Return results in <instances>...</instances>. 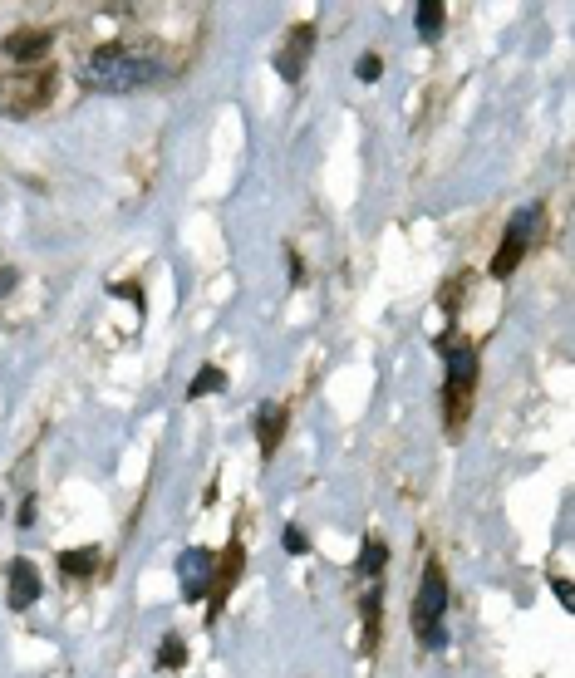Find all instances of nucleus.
<instances>
[{"mask_svg": "<svg viewBox=\"0 0 575 678\" xmlns=\"http://www.w3.org/2000/svg\"><path fill=\"white\" fill-rule=\"evenodd\" d=\"M158 79H168V64L153 55H138L128 45H104L84 64V84L99 89V94H133V89L158 84Z\"/></svg>", "mask_w": 575, "mask_h": 678, "instance_id": "obj_1", "label": "nucleus"}, {"mask_svg": "<svg viewBox=\"0 0 575 678\" xmlns=\"http://www.w3.org/2000/svg\"><path fill=\"white\" fill-rule=\"evenodd\" d=\"M448 575L443 565L428 561L423 565V580H418V595H413V634L423 649H443L448 644Z\"/></svg>", "mask_w": 575, "mask_h": 678, "instance_id": "obj_2", "label": "nucleus"}, {"mask_svg": "<svg viewBox=\"0 0 575 678\" xmlns=\"http://www.w3.org/2000/svg\"><path fill=\"white\" fill-rule=\"evenodd\" d=\"M55 99V69H5L0 74V113L5 118H30Z\"/></svg>", "mask_w": 575, "mask_h": 678, "instance_id": "obj_3", "label": "nucleus"}, {"mask_svg": "<svg viewBox=\"0 0 575 678\" xmlns=\"http://www.w3.org/2000/svg\"><path fill=\"white\" fill-rule=\"evenodd\" d=\"M443 354H448V384H443V403H448V433H458L467 423V398H472V384H477V349L467 339L443 335Z\"/></svg>", "mask_w": 575, "mask_h": 678, "instance_id": "obj_4", "label": "nucleus"}, {"mask_svg": "<svg viewBox=\"0 0 575 678\" xmlns=\"http://www.w3.org/2000/svg\"><path fill=\"white\" fill-rule=\"evenodd\" d=\"M546 231V207L541 202H526V207H517V217L507 222V236H502V246H497V256H492V276L502 281V276H512L521 266V256L531 251V241Z\"/></svg>", "mask_w": 575, "mask_h": 678, "instance_id": "obj_5", "label": "nucleus"}, {"mask_svg": "<svg viewBox=\"0 0 575 678\" xmlns=\"http://www.w3.org/2000/svg\"><path fill=\"white\" fill-rule=\"evenodd\" d=\"M50 40H55V35H50L45 25H20V30L5 35L0 50H5V59H15V69H35L40 59L50 55Z\"/></svg>", "mask_w": 575, "mask_h": 678, "instance_id": "obj_6", "label": "nucleus"}, {"mask_svg": "<svg viewBox=\"0 0 575 678\" xmlns=\"http://www.w3.org/2000/svg\"><path fill=\"white\" fill-rule=\"evenodd\" d=\"M310 45H315V25H290L286 50L276 55V69H281V79H286V84H300L305 59H310Z\"/></svg>", "mask_w": 575, "mask_h": 678, "instance_id": "obj_7", "label": "nucleus"}, {"mask_svg": "<svg viewBox=\"0 0 575 678\" xmlns=\"http://www.w3.org/2000/svg\"><path fill=\"white\" fill-rule=\"evenodd\" d=\"M212 565H217V561H212V556H207L202 546H192V551H187V556L177 561V580H182V595H187V600H202V595H207Z\"/></svg>", "mask_w": 575, "mask_h": 678, "instance_id": "obj_8", "label": "nucleus"}, {"mask_svg": "<svg viewBox=\"0 0 575 678\" xmlns=\"http://www.w3.org/2000/svg\"><path fill=\"white\" fill-rule=\"evenodd\" d=\"M236 575H241V541H231L227 556L212 565V610H207V620H217V610H222V600H227V590L236 585Z\"/></svg>", "mask_w": 575, "mask_h": 678, "instance_id": "obj_9", "label": "nucleus"}, {"mask_svg": "<svg viewBox=\"0 0 575 678\" xmlns=\"http://www.w3.org/2000/svg\"><path fill=\"white\" fill-rule=\"evenodd\" d=\"M35 600H40V570L30 561H10V605L30 610Z\"/></svg>", "mask_w": 575, "mask_h": 678, "instance_id": "obj_10", "label": "nucleus"}, {"mask_svg": "<svg viewBox=\"0 0 575 678\" xmlns=\"http://www.w3.org/2000/svg\"><path fill=\"white\" fill-rule=\"evenodd\" d=\"M286 423H290V413L281 408V403L261 408V418H256V443H261V452H266V457L281 448V438H286Z\"/></svg>", "mask_w": 575, "mask_h": 678, "instance_id": "obj_11", "label": "nucleus"}, {"mask_svg": "<svg viewBox=\"0 0 575 678\" xmlns=\"http://www.w3.org/2000/svg\"><path fill=\"white\" fill-rule=\"evenodd\" d=\"M59 570H64V580H89V575L99 570V546L64 551V556H59Z\"/></svg>", "mask_w": 575, "mask_h": 678, "instance_id": "obj_12", "label": "nucleus"}, {"mask_svg": "<svg viewBox=\"0 0 575 678\" xmlns=\"http://www.w3.org/2000/svg\"><path fill=\"white\" fill-rule=\"evenodd\" d=\"M413 25H418V35H423V40H438V35H443V25H448V5H443V0H423V5H418V15H413Z\"/></svg>", "mask_w": 575, "mask_h": 678, "instance_id": "obj_13", "label": "nucleus"}, {"mask_svg": "<svg viewBox=\"0 0 575 678\" xmlns=\"http://www.w3.org/2000/svg\"><path fill=\"white\" fill-rule=\"evenodd\" d=\"M384 561H389L384 541L369 536V541H364V556H359V575H364V580H379V575H384Z\"/></svg>", "mask_w": 575, "mask_h": 678, "instance_id": "obj_14", "label": "nucleus"}, {"mask_svg": "<svg viewBox=\"0 0 575 678\" xmlns=\"http://www.w3.org/2000/svg\"><path fill=\"white\" fill-rule=\"evenodd\" d=\"M217 389H227V374L217 369V364H207L197 379H192V389H187V403H197V398H207V394H217Z\"/></svg>", "mask_w": 575, "mask_h": 678, "instance_id": "obj_15", "label": "nucleus"}, {"mask_svg": "<svg viewBox=\"0 0 575 678\" xmlns=\"http://www.w3.org/2000/svg\"><path fill=\"white\" fill-rule=\"evenodd\" d=\"M182 664H187V644L177 634H168L163 649H158V669H182Z\"/></svg>", "mask_w": 575, "mask_h": 678, "instance_id": "obj_16", "label": "nucleus"}, {"mask_svg": "<svg viewBox=\"0 0 575 678\" xmlns=\"http://www.w3.org/2000/svg\"><path fill=\"white\" fill-rule=\"evenodd\" d=\"M379 69H384V64H379V55H364L359 64H354V74H359L364 84H374V79H379Z\"/></svg>", "mask_w": 575, "mask_h": 678, "instance_id": "obj_17", "label": "nucleus"}, {"mask_svg": "<svg viewBox=\"0 0 575 678\" xmlns=\"http://www.w3.org/2000/svg\"><path fill=\"white\" fill-rule=\"evenodd\" d=\"M15 285H20V271H15V266H0V300H5Z\"/></svg>", "mask_w": 575, "mask_h": 678, "instance_id": "obj_18", "label": "nucleus"}, {"mask_svg": "<svg viewBox=\"0 0 575 678\" xmlns=\"http://www.w3.org/2000/svg\"><path fill=\"white\" fill-rule=\"evenodd\" d=\"M281 541H286V551H290V556H300V551H305V536H300L295 526H286V536H281Z\"/></svg>", "mask_w": 575, "mask_h": 678, "instance_id": "obj_19", "label": "nucleus"}]
</instances>
